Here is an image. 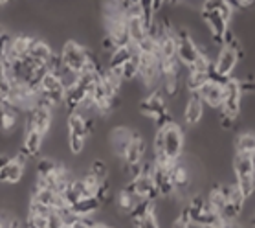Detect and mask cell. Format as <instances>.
<instances>
[{"label":"cell","instance_id":"6da1fadb","mask_svg":"<svg viewBox=\"0 0 255 228\" xmlns=\"http://www.w3.org/2000/svg\"><path fill=\"white\" fill-rule=\"evenodd\" d=\"M61 61L64 70L81 74L88 66V48L81 46L77 41H66L61 50Z\"/></svg>","mask_w":255,"mask_h":228},{"label":"cell","instance_id":"7a4b0ae2","mask_svg":"<svg viewBox=\"0 0 255 228\" xmlns=\"http://www.w3.org/2000/svg\"><path fill=\"white\" fill-rule=\"evenodd\" d=\"M174 39H176V57L186 68H191V64L200 57V46L197 41L193 39L191 31L186 28H178L174 31Z\"/></svg>","mask_w":255,"mask_h":228},{"label":"cell","instance_id":"3957f363","mask_svg":"<svg viewBox=\"0 0 255 228\" xmlns=\"http://www.w3.org/2000/svg\"><path fill=\"white\" fill-rule=\"evenodd\" d=\"M162 131V153L167 155L171 160H180L182 153H184V146H186V138H184V131L178 123H169L165 127L160 129Z\"/></svg>","mask_w":255,"mask_h":228},{"label":"cell","instance_id":"277c9868","mask_svg":"<svg viewBox=\"0 0 255 228\" xmlns=\"http://www.w3.org/2000/svg\"><path fill=\"white\" fill-rule=\"evenodd\" d=\"M243 90H241V83L235 77H230L224 83V100H222L221 114L230 116L233 120H237L243 109Z\"/></svg>","mask_w":255,"mask_h":228},{"label":"cell","instance_id":"5b68a950","mask_svg":"<svg viewBox=\"0 0 255 228\" xmlns=\"http://www.w3.org/2000/svg\"><path fill=\"white\" fill-rule=\"evenodd\" d=\"M138 77L145 87H154L160 79V57L156 53H138Z\"/></svg>","mask_w":255,"mask_h":228},{"label":"cell","instance_id":"8992f818","mask_svg":"<svg viewBox=\"0 0 255 228\" xmlns=\"http://www.w3.org/2000/svg\"><path fill=\"white\" fill-rule=\"evenodd\" d=\"M139 112L143 116H149L151 120H158L160 116L167 114L169 107H167V98L163 96L162 90H154L152 94H149L147 98L139 101Z\"/></svg>","mask_w":255,"mask_h":228},{"label":"cell","instance_id":"52a82bcc","mask_svg":"<svg viewBox=\"0 0 255 228\" xmlns=\"http://www.w3.org/2000/svg\"><path fill=\"white\" fill-rule=\"evenodd\" d=\"M103 20H105L107 35L111 37L112 42L116 44V48L132 44V42H130V35H128V29H127V15H122V17H112V18H103Z\"/></svg>","mask_w":255,"mask_h":228},{"label":"cell","instance_id":"ba28073f","mask_svg":"<svg viewBox=\"0 0 255 228\" xmlns=\"http://www.w3.org/2000/svg\"><path fill=\"white\" fill-rule=\"evenodd\" d=\"M202 20L208 26L215 44L222 46V39H224L226 31L230 29V22L226 18H222L219 11H202Z\"/></svg>","mask_w":255,"mask_h":228},{"label":"cell","instance_id":"9c48e42d","mask_svg":"<svg viewBox=\"0 0 255 228\" xmlns=\"http://www.w3.org/2000/svg\"><path fill=\"white\" fill-rule=\"evenodd\" d=\"M197 94L198 98L204 101V105L211 107V109H221L222 100H224V85L209 79Z\"/></svg>","mask_w":255,"mask_h":228},{"label":"cell","instance_id":"30bf717a","mask_svg":"<svg viewBox=\"0 0 255 228\" xmlns=\"http://www.w3.org/2000/svg\"><path fill=\"white\" fill-rule=\"evenodd\" d=\"M52 109L50 107H42V105H37L33 107L31 111H29V123L35 131H39L42 136H46L50 133V129H52Z\"/></svg>","mask_w":255,"mask_h":228},{"label":"cell","instance_id":"8fae6325","mask_svg":"<svg viewBox=\"0 0 255 228\" xmlns=\"http://www.w3.org/2000/svg\"><path fill=\"white\" fill-rule=\"evenodd\" d=\"M127 29L132 44H138L139 41H143L147 37V24H145L143 17L139 13V7H136L132 11H127Z\"/></svg>","mask_w":255,"mask_h":228},{"label":"cell","instance_id":"7c38bea8","mask_svg":"<svg viewBox=\"0 0 255 228\" xmlns=\"http://www.w3.org/2000/svg\"><path fill=\"white\" fill-rule=\"evenodd\" d=\"M31 199L39 201L41 205H44L46 208H50L53 212H59L63 210L64 206H68L63 197V193H57L53 192V190H48V188H37L35 193L31 195Z\"/></svg>","mask_w":255,"mask_h":228},{"label":"cell","instance_id":"4fadbf2b","mask_svg":"<svg viewBox=\"0 0 255 228\" xmlns=\"http://www.w3.org/2000/svg\"><path fill=\"white\" fill-rule=\"evenodd\" d=\"M42 144H44V136L39 131H35L31 125H26L22 140V153H26L29 158H37L42 149Z\"/></svg>","mask_w":255,"mask_h":228},{"label":"cell","instance_id":"5bb4252c","mask_svg":"<svg viewBox=\"0 0 255 228\" xmlns=\"http://www.w3.org/2000/svg\"><path fill=\"white\" fill-rule=\"evenodd\" d=\"M204 118V101L198 98V94H191L186 101V107H184V122L193 127V125H198Z\"/></svg>","mask_w":255,"mask_h":228},{"label":"cell","instance_id":"9a60e30c","mask_svg":"<svg viewBox=\"0 0 255 228\" xmlns=\"http://www.w3.org/2000/svg\"><path fill=\"white\" fill-rule=\"evenodd\" d=\"M145 140L141 138V136L134 131V136L132 140H130V144H128L127 151H125V155H123V160H125V164L127 166H139L141 164V160H143L145 157Z\"/></svg>","mask_w":255,"mask_h":228},{"label":"cell","instance_id":"2e32d148","mask_svg":"<svg viewBox=\"0 0 255 228\" xmlns=\"http://www.w3.org/2000/svg\"><path fill=\"white\" fill-rule=\"evenodd\" d=\"M132 136H134V131L128 127H114L112 129L111 144H112V149H114V155L123 158L128 144H130V140H132Z\"/></svg>","mask_w":255,"mask_h":228},{"label":"cell","instance_id":"e0dca14e","mask_svg":"<svg viewBox=\"0 0 255 228\" xmlns=\"http://www.w3.org/2000/svg\"><path fill=\"white\" fill-rule=\"evenodd\" d=\"M66 125H68V133L87 138V136L92 133L94 122L92 120H87L81 112L76 111V112H70L68 114V118H66Z\"/></svg>","mask_w":255,"mask_h":228},{"label":"cell","instance_id":"ac0fdd59","mask_svg":"<svg viewBox=\"0 0 255 228\" xmlns=\"http://www.w3.org/2000/svg\"><path fill=\"white\" fill-rule=\"evenodd\" d=\"M72 212L79 217H88V216H96L98 212L103 210V205H101V201L96 197V195H87V197H83L79 199L77 203L70 206Z\"/></svg>","mask_w":255,"mask_h":228},{"label":"cell","instance_id":"d6986e66","mask_svg":"<svg viewBox=\"0 0 255 228\" xmlns=\"http://www.w3.org/2000/svg\"><path fill=\"white\" fill-rule=\"evenodd\" d=\"M138 48L136 44H128V46H118L109 53V68H122L128 59L138 55Z\"/></svg>","mask_w":255,"mask_h":228},{"label":"cell","instance_id":"ffe728a7","mask_svg":"<svg viewBox=\"0 0 255 228\" xmlns=\"http://www.w3.org/2000/svg\"><path fill=\"white\" fill-rule=\"evenodd\" d=\"M35 42L33 37L29 35H15L11 37V44H9V55H7V61H13V59H22L29 53V48Z\"/></svg>","mask_w":255,"mask_h":228},{"label":"cell","instance_id":"44dd1931","mask_svg":"<svg viewBox=\"0 0 255 228\" xmlns=\"http://www.w3.org/2000/svg\"><path fill=\"white\" fill-rule=\"evenodd\" d=\"M24 175V164L17 158H11L4 168H0V182L4 184H17Z\"/></svg>","mask_w":255,"mask_h":228},{"label":"cell","instance_id":"7402d4cb","mask_svg":"<svg viewBox=\"0 0 255 228\" xmlns=\"http://www.w3.org/2000/svg\"><path fill=\"white\" fill-rule=\"evenodd\" d=\"M87 195H92V193L88 192V188H87V184L83 182V179H72L63 193V197L68 206H72L74 203H77V201L83 199V197H87Z\"/></svg>","mask_w":255,"mask_h":228},{"label":"cell","instance_id":"603a6c76","mask_svg":"<svg viewBox=\"0 0 255 228\" xmlns=\"http://www.w3.org/2000/svg\"><path fill=\"white\" fill-rule=\"evenodd\" d=\"M88 94L83 90V88H79L74 83V85H70V87H66V90H64V100H63V105L68 109V112H76L79 107H81L83 100L87 98Z\"/></svg>","mask_w":255,"mask_h":228},{"label":"cell","instance_id":"cb8c5ba5","mask_svg":"<svg viewBox=\"0 0 255 228\" xmlns=\"http://www.w3.org/2000/svg\"><path fill=\"white\" fill-rule=\"evenodd\" d=\"M52 55H53L52 46H50L46 41H37V39H35V42L31 44L29 53H28V57H31L33 61H37V63H41V64H46L48 61L52 59Z\"/></svg>","mask_w":255,"mask_h":228},{"label":"cell","instance_id":"d4e9b609","mask_svg":"<svg viewBox=\"0 0 255 228\" xmlns=\"http://www.w3.org/2000/svg\"><path fill=\"white\" fill-rule=\"evenodd\" d=\"M17 112L11 105H7L6 101H2L0 107V131L4 133H11L17 127Z\"/></svg>","mask_w":255,"mask_h":228},{"label":"cell","instance_id":"484cf974","mask_svg":"<svg viewBox=\"0 0 255 228\" xmlns=\"http://www.w3.org/2000/svg\"><path fill=\"white\" fill-rule=\"evenodd\" d=\"M208 205L213 208L219 216L222 214V210L226 208L228 205V197H226V190L224 186H215L208 195Z\"/></svg>","mask_w":255,"mask_h":228},{"label":"cell","instance_id":"4316f807","mask_svg":"<svg viewBox=\"0 0 255 228\" xmlns=\"http://www.w3.org/2000/svg\"><path fill=\"white\" fill-rule=\"evenodd\" d=\"M255 151V135L254 133H243L239 135L235 142V155H243V157H252Z\"/></svg>","mask_w":255,"mask_h":228},{"label":"cell","instance_id":"83f0119b","mask_svg":"<svg viewBox=\"0 0 255 228\" xmlns=\"http://www.w3.org/2000/svg\"><path fill=\"white\" fill-rule=\"evenodd\" d=\"M208 81H209L208 72H193V70H189V74H187V77H186V88L191 94H197Z\"/></svg>","mask_w":255,"mask_h":228},{"label":"cell","instance_id":"f1b7e54d","mask_svg":"<svg viewBox=\"0 0 255 228\" xmlns=\"http://www.w3.org/2000/svg\"><path fill=\"white\" fill-rule=\"evenodd\" d=\"M233 171H235V181H237V179H243V177L255 175L254 168H252V162H250V157H243V155H235Z\"/></svg>","mask_w":255,"mask_h":228},{"label":"cell","instance_id":"f546056e","mask_svg":"<svg viewBox=\"0 0 255 228\" xmlns=\"http://www.w3.org/2000/svg\"><path fill=\"white\" fill-rule=\"evenodd\" d=\"M134 228H160V223H158V217H156V212L151 210L147 212L145 216L141 217H136V219H130Z\"/></svg>","mask_w":255,"mask_h":228},{"label":"cell","instance_id":"4dcf8cb0","mask_svg":"<svg viewBox=\"0 0 255 228\" xmlns=\"http://www.w3.org/2000/svg\"><path fill=\"white\" fill-rule=\"evenodd\" d=\"M122 77L123 81H132L138 77V55H134L132 59H128L127 63L122 66Z\"/></svg>","mask_w":255,"mask_h":228},{"label":"cell","instance_id":"1f68e13d","mask_svg":"<svg viewBox=\"0 0 255 228\" xmlns=\"http://www.w3.org/2000/svg\"><path fill=\"white\" fill-rule=\"evenodd\" d=\"M59 168V162L52 160V158H39L37 162V177H46L55 173Z\"/></svg>","mask_w":255,"mask_h":228},{"label":"cell","instance_id":"d6a6232c","mask_svg":"<svg viewBox=\"0 0 255 228\" xmlns=\"http://www.w3.org/2000/svg\"><path fill=\"white\" fill-rule=\"evenodd\" d=\"M90 173H92L99 182L109 181V166L105 164L103 160H94L90 166Z\"/></svg>","mask_w":255,"mask_h":228},{"label":"cell","instance_id":"836d02e7","mask_svg":"<svg viewBox=\"0 0 255 228\" xmlns=\"http://www.w3.org/2000/svg\"><path fill=\"white\" fill-rule=\"evenodd\" d=\"M68 149L72 155H81L83 149H85V138L68 133Z\"/></svg>","mask_w":255,"mask_h":228},{"label":"cell","instance_id":"e575fe53","mask_svg":"<svg viewBox=\"0 0 255 228\" xmlns=\"http://www.w3.org/2000/svg\"><path fill=\"white\" fill-rule=\"evenodd\" d=\"M26 227H28V228H48V217H44V216H28Z\"/></svg>","mask_w":255,"mask_h":228},{"label":"cell","instance_id":"d590c367","mask_svg":"<svg viewBox=\"0 0 255 228\" xmlns=\"http://www.w3.org/2000/svg\"><path fill=\"white\" fill-rule=\"evenodd\" d=\"M226 0H202V11H219Z\"/></svg>","mask_w":255,"mask_h":228},{"label":"cell","instance_id":"8d00e7d4","mask_svg":"<svg viewBox=\"0 0 255 228\" xmlns=\"http://www.w3.org/2000/svg\"><path fill=\"white\" fill-rule=\"evenodd\" d=\"M48 228H64V223H63V219L59 217L57 212H52V214L48 216Z\"/></svg>","mask_w":255,"mask_h":228},{"label":"cell","instance_id":"74e56055","mask_svg":"<svg viewBox=\"0 0 255 228\" xmlns=\"http://www.w3.org/2000/svg\"><path fill=\"white\" fill-rule=\"evenodd\" d=\"M122 2L123 9H125V13L127 11H132V9H136V7L139 6V0H120Z\"/></svg>","mask_w":255,"mask_h":228},{"label":"cell","instance_id":"f35d334b","mask_svg":"<svg viewBox=\"0 0 255 228\" xmlns=\"http://www.w3.org/2000/svg\"><path fill=\"white\" fill-rule=\"evenodd\" d=\"M171 228H191V225L186 221H182V219H176V221L171 225Z\"/></svg>","mask_w":255,"mask_h":228},{"label":"cell","instance_id":"ab89813d","mask_svg":"<svg viewBox=\"0 0 255 228\" xmlns=\"http://www.w3.org/2000/svg\"><path fill=\"white\" fill-rule=\"evenodd\" d=\"M233 227V223H228L224 221V219H221L219 223H215L213 227H209V228H232Z\"/></svg>","mask_w":255,"mask_h":228},{"label":"cell","instance_id":"60d3db41","mask_svg":"<svg viewBox=\"0 0 255 228\" xmlns=\"http://www.w3.org/2000/svg\"><path fill=\"white\" fill-rule=\"evenodd\" d=\"M7 228H22V227H20L18 219H9V225H7Z\"/></svg>","mask_w":255,"mask_h":228},{"label":"cell","instance_id":"b9f144b4","mask_svg":"<svg viewBox=\"0 0 255 228\" xmlns=\"http://www.w3.org/2000/svg\"><path fill=\"white\" fill-rule=\"evenodd\" d=\"M186 0H165V4H171V6H176V4H182Z\"/></svg>","mask_w":255,"mask_h":228},{"label":"cell","instance_id":"7bdbcfd3","mask_svg":"<svg viewBox=\"0 0 255 228\" xmlns=\"http://www.w3.org/2000/svg\"><path fill=\"white\" fill-rule=\"evenodd\" d=\"M250 162H252V168H254V173H255V151L252 153V157H250Z\"/></svg>","mask_w":255,"mask_h":228},{"label":"cell","instance_id":"ee69618b","mask_svg":"<svg viewBox=\"0 0 255 228\" xmlns=\"http://www.w3.org/2000/svg\"><path fill=\"white\" fill-rule=\"evenodd\" d=\"M7 2H9V0H0V6H6Z\"/></svg>","mask_w":255,"mask_h":228},{"label":"cell","instance_id":"f6af8a7d","mask_svg":"<svg viewBox=\"0 0 255 228\" xmlns=\"http://www.w3.org/2000/svg\"><path fill=\"white\" fill-rule=\"evenodd\" d=\"M107 227V225H101V223H99V225H96V227H92V228H105Z\"/></svg>","mask_w":255,"mask_h":228},{"label":"cell","instance_id":"bcb514c9","mask_svg":"<svg viewBox=\"0 0 255 228\" xmlns=\"http://www.w3.org/2000/svg\"><path fill=\"white\" fill-rule=\"evenodd\" d=\"M64 228H66V227H64Z\"/></svg>","mask_w":255,"mask_h":228}]
</instances>
